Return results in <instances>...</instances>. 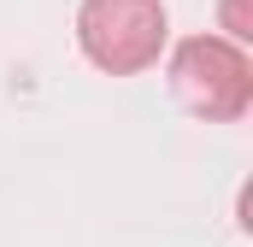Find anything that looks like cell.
Segmentation results:
<instances>
[{
    "instance_id": "cell-1",
    "label": "cell",
    "mask_w": 253,
    "mask_h": 247,
    "mask_svg": "<svg viewBox=\"0 0 253 247\" xmlns=\"http://www.w3.org/2000/svg\"><path fill=\"white\" fill-rule=\"evenodd\" d=\"M165 12L159 0H88L83 6V47L106 71H141L159 59Z\"/></svg>"
},
{
    "instance_id": "cell-2",
    "label": "cell",
    "mask_w": 253,
    "mask_h": 247,
    "mask_svg": "<svg viewBox=\"0 0 253 247\" xmlns=\"http://www.w3.org/2000/svg\"><path fill=\"white\" fill-rule=\"evenodd\" d=\"M177 100L200 118H236L248 106V59L230 41H189L171 65Z\"/></svg>"
}]
</instances>
